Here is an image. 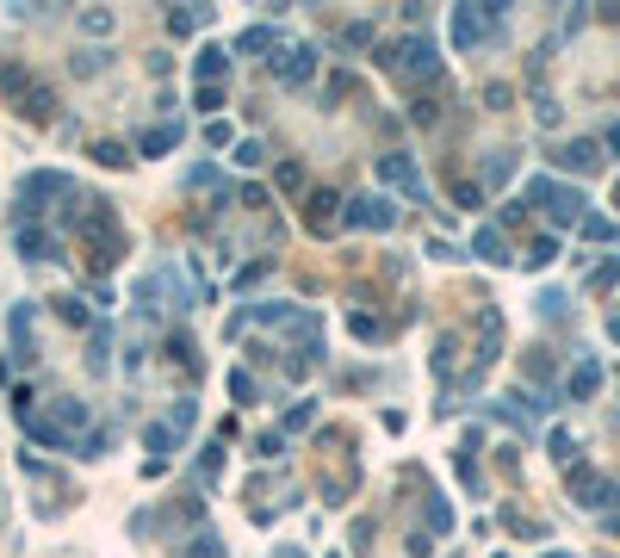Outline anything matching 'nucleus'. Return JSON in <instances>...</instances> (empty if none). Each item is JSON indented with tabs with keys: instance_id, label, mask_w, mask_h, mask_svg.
Segmentation results:
<instances>
[{
	"instance_id": "nucleus-23",
	"label": "nucleus",
	"mask_w": 620,
	"mask_h": 558,
	"mask_svg": "<svg viewBox=\"0 0 620 558\" xmlns=\"http://www.w3.org/2000/svg\"><path fill=\"white\" fill-rule=\"evenodd\" d=\"M280 446H285V435H280V428H267V435L255 441V453H261V459H280Z\"/></svg>"
},
{
	"instance_id": "nucleus-9",
	"label": "nucleus",
	"mask_w": 620,
	"mask_h": 558,
	"mask_svg": "<svg viewBox=\"0 0 620 558\" xmlns=\"http://www.w3.org/2000/svg\"><path fill=\"white\" fill-rule=\"evenodd\" d=\"M274 50H280V32H274V25H248V32L236 38V56H261V62H274Z\"/></svg>"
},
{
	"instance_id": "nucleus-8",
	"label": "nucleus",
	"mask_w": 620,
	"mask_h": 558,
	"mask_svg": "<svg viewBox=\"0 0 620 558\" xmlns=\"http://www.w3.org/2000/svg\"><path fill=\"white\" fill-rule=\"evenodd\" d=\"M180 137H186V130H180V124H149V130H143V137H137V156H149V162H156V156H168V149H180Z\"/></svg>"
},
{
	"instance_id": "nucleus-19",
	"label": "nucleus",
	"mask_w": 620,
	"mask_h": 558,
	"mask_svg": "<svg viewBox=\"0 0 620 558\" xmlns=\"http://www.w3.org/2000/svg\"><path fill=\"white\" fill-rule=\"evenodd\" d=\"M236 162H242V167H261V162H267V149H261V137H248V143H236Z\"/></svg>"
},
{
	"instance_id": "nucleus-21",
	"label": "nucleus",
	"mask_w": 620,
	"mask_h": 558,
	"mask_svg": "<svg viewBox=\"0 0 620 558\" xmlns=\"http://www.w3.org/2000/svg\"><path fill=\"white\" fill-rule=\"evenodd\" d=\"M310 422H317V403H310V397H304L298 410H285V428H310Z\"/></svg>"
},
{
	"instance_id": "nucleus-13",
	"label": "nucleus",
	"mask_w": 620,
	"mask_h": 558,
	"mask_svg": "<svg viewBox=\"0 0 620 558\" xmlns=\"http://www.w3.org/2000/svg\"><path fill=\"white\" fill-rule=\"evenodd\" d=\"M180 558H224V540L205 527V534H193V540H186V553H180Z\"/></svg>"
},
{
	"instance_id": "nucleus-11",
	"label": "nucleus",
	"mask_w": 620,
	"mask_h": 558,
	"mask_svg": "<svg viewBox=\"0 0 620 558\" xmlns=\"http://www.w3.org/2000/svg\"><path fill=\"white\" fill-rule=\"evenodd\" d=\"M484 25H490L484 13H453V44H478V38H484Z\"/></svg>"
},
{
	"instance_id": "nucleus-24",
	"label": "nucleus",
	"mask_w": 620,
	"mask_h": 558,
	"mask_svg": "<svg viewBox=\"0 0 620 558\" xmlns=\"http://www.w3.org/2000/svg\"><path fill=\"white\" fill-rule=\"evenodd\" d=\"M478 255H484V261H503V236L484 230V236H478Z\"/></svg>"
},
{
	"instance_id": "nucleus-20",
	"label": "nucleus",
	"mask_w": 620,
	"mask_h": 558,
	"mask_svg": "<svg viewBox=\"0 0 620 558\" xmlns=\"http://www.w3.org/2000/svg\"><path fill=\"white\" fill-rule=\"evenodd\" d=\"M229 391H236V403H261V385H255L248 373H236V379H229Z\"/></svg>"
},
{
	"instance_id": "nucleus-5",
	"label": "nucleus",
	"mask_w": 620,
	"mask_h": 558,
	"mask_svg": "<svg viewBox=\"0 0 620 558\" xmlns=\"http://www.w3.org/2000/svg\"><path fill=\"white\" fill-rule=\"evenodd\" d=\"M391 199H354V205H341V223H354V230H391Z\"/></svg>"
},
{
	"instance_id": "nucleus-16",
	"label": "nucleus",
	"mask_w": 620,
	"mask_h": 558,
	"mask_svg": "<svg viewBox=\"0 0 620 558\" xmlns=\"http://www.w3.org/2000/svg\"><path fill=\"white\" fill-rule=\"evenodd\" d=\"M81 32H87V38H112V13L87 6V13H81Z\"/></svg>"
},
{
	"instance_id": "nucleus-27",
	"label": "nucleus",
	"mask_w": 620,
	"mask_h": 558,
	"mask_svg": "<svg viewBox=\"0 0 620 558\" xmlns=\"http://www.w3.org/2000/svg\"><path fill=\"white\" fill-rule=\"evenodd\" d=\"M347 329L366 335V341H379V335H385V329H379V317H347Z\"/></svg>"
},
{
	"instance_id": "nucleus-2",
	"label": "nucleus",
	"mask_w": 620,
	"mask_h": 558,
	"mask_svg": "<svg viewBox=\"0 0 620 558\" xmlns=\"http://www.w3.org/2000/svg\"><path fill=\"white\" fill-rule=\"evenodd\" d=\"M274 75H280L285 87H310V81H317V44H280Z\"/></svg>"
},
{
	"instance_id": "nucleus-26",
	"label": "nucleus",
	"mask_w": 620,
	"mask_h": 558,
	"mask_svg": "<svg viewBox=\"0 0 620 558\" xmlns=\"http://www.w3.org/2000/svg\"><path fill=\"white\" fill-rule=\"evenodd\" d=\"M304 186V167L298 162H280V193H298Z\"/></svg>"
},
{
	"instance_id": "nucleus-25",
	"label": "nucleus",
	"mask_w": 620,
	"mask_h": 558,
	"mask_svg": "<svg viewBox=\"0 0 620 558\" xmlns=\"http://www.w3.org/2000/svg\"><path fill=\"white\" fill-rule=\"evenodd\" d=\"M199 472H205V484H211V478L224 472V453H218V446H205V453H199Z\"/></svg>"
},
{
	"instance_id": "nucleus-3",
	"label": "nucleus",
	"mask_w": 620,
	"mask_h": 558,
	"mask_svg": "<svg viewBox=\"0 0 620 558\" xmlns=\"http://www.w3.org/2000/svg\"><path fill=\"white\" fill-rule=\"evenodd\" d=\"M385 62H391L403 81H435V50H428L422 38H409V44H391V50H385Z\"/></svg>"
},
{
	"instance_id": "nucleus-12",
	"label": "nucleus",
	"mask_w": 620,
	"mask_h": 558,
	"mask_svg": "<svg viewBox=\"0 0 620 558\" xmlns=\"http://www.w3.org/2000/svg\"><path fill=\"white\" fill-rule=\"evenodd\" d=\"M199 25H211V6H180V13H168V32H199Z\"/></svg>"
},
{
	"instance_id": "nucleus-4",
	"label": "nucleus",
	"mask_w": 620,
	"mask_h": 558,
	"mask_svg": "<svg viewBox=\"0 0 620 558\" xmlns=\"http://www.w3.org/2000/svg\"><path fill=\"white\" fill-rule=\"evenodd\" d=\"M13 248H19L25 261H50V255H62L57 230H38V223H19V230H13Z\"/></svg>"
},
{
	"instance_id": "nucleus-6",
	"label": "nucleus",
	"mask_w": 620,
	"mask_h": 558,
	"mask_svg": "<svg viewBox=\"0 0 620 558\" xmlns=\"http://www.w3.org/2000/svg\"><path fill=\"white\" fill-rule=\"evenodd\" d=\"M336 223H341V199L317 186L310 205H304V230H310V236H336Z\"/></svg>"
},
{
	"instance_id": "nucleus-10",
	"label": "nucleus",
	"mask_w": 620,
	"mask_h": 558,
	"mask_svg": "<svg viewBox=\"0 0 620 558\" xmlns=\"http://www.w3.org/2000/svg\"><path fill=\"white\" fill-rule=\"evenodd\" d=\"M229 68V50H218V44H205V50L193 56V75H199V87H218Z\"/></svg>"
},
{
	"instance_id": "nucleus-14",
	"label": "nucleus",
	"mask_w": 620,
	"mask_h": 558,
	"mask_svg": "<svg viewBox=\"0 0 620 558\" xmlns=\"http://www.w3.org/2000/svg\"><path fill=\"white\" fill-rule=\"evenodd\" d=\"M162 422H168L174 435H186V428L199 422V403H193V397H180V403H174V410H168V416H162Z\"/></svg>"
},
{
	"instance_id": "nucleus-7",
	"label": "nucleus",
	"mask_w": 620,
	"mask_h": 558,
	"mask_svg": "<svg viewBox=\"0 0 620 558\" xmlns=\"http://www.w3.org/2000/svg\"><path fill=\"white\" fill-rule=\"evenodd\" d=\"M143 446H149V459H143V472L156 478V472L168 465V453H174V446H180V435H174L168 422H149V435H143Z\"/></svg>"
},
{
	"instance_id": "nucleus-22",
	"label": "nucleus",
	"mask_w": 620,
	"mask_h": 558,
	"mask_svg": "<svg viewBox=\"0 0 620 558\" xmlns=\"http://www.w3.org/2000/svg\"><path fill=\"white\" fill-rule=\"evenodd\" d=\"M193 106H199V112H224V87H199Z\"/></svg>"
},
{
	"instance_id": "nucleus-15",
	"label": "nucleus",
	"mask_w": 620,
	"mask_h": 558,
	"mask_svg": "<svg viewBox=\"0 0 620 558\" xmlns=\"http://www.w3.org/2000/svg\"><path fill=\"white\" fill-rule=\"evenodd\" d=\"M57 317H62V323H75V329H94V317H87L81 298H57Z\"/></svg>"
},
{
	"instance_id": "nucleus-28",
	"label": "nucleus",
	"mask_w": 620,
	"mask_h": 558,
	"mask_svg": "<svg viewBox=\"0 0 620 558\" xmlns=\"http://www.w3.org/2000/svg\"><path fill=\"white\" fill-rule=\"evenodd\" d=\"M274 274V261H255V267H242V274H236V285H255V279H267Z\"/></svg>"
},
{
	"instance_id": "nucleus-17",
	"label": "nucleus",
	"mask_w": 620,
	"mask_h": 558,
	"mask_svg": "<svg viewBox=\"0 0 620 558\" xmlns=\"http://www.w3.org/2000/svg\"><path fill=\"white\" fill-rule=\"evenodd\" d=\"M168 354H174V366L199 373V354H193V341H186V335H174V341H168Z\"/></svg>"
},
{
	"instance_id": "nucleus-1",
	"label": "nucleus",
	"mask_w": 620,
	"mask_h": 558,
	"mask_svg": "<svg viewBox=\"0 0 620 558\" xmlns=\"http://www.w3.org/2000/svg\"><path fill=\"white\" fill-rule=\"evenodd\" d=\"M0 94H6V106L19 112V118H31V124H50V118H57L50 81H38L25 62H6V68H0Z\"/></svg>"
},
{
	"instance_id": "nucleus-18",
	"label": "nucleus",
	"mask_w": 620,
	"mask_h": 558,
	"mask_svg": "<svg viewBox=\"0 0 620 558\" xmlns=\"http://www.w3.org/2000/svg\"><path fill=\"white\" fill-rule=\"evenodd\" d=\"M94 162H106V167H130V156H124V143H94Z\"/></svg>"
}]
</instances>
